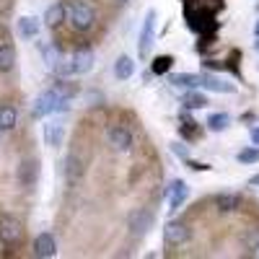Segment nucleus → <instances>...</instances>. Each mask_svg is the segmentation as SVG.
I'll use <instances>...</instances> for the list:
<instances>
[{"label": "nucleus", "instance_id": "f257e3e1", "mask_svg": "<svg viewBox=\"0 0 259 259\" xmlns=\"http://www.w3.org/2000/svg\"><path fill=\"white\" fill-rule=\"evenodd\" d=\"M184 18H187V29L194 34H215L218 31V21H215V13L205 6H184Z\"/></svg>", "mask_w": 259, "mask_h": 259}, {"label": "nucleus", "instance_id": "f03ea898", "mask_svg": "<svg viewBox=\"0 0 259 259\" xmlns=\"http://www.w3.org/2000/svg\"><path fill=\"white\" fill-rule=\"evenodd\" d=\"M62 99H65V94L57 89V85H52V89H47V91H41V94L34 99V104H31V117H34V119H47L50 114L60 112ZM68 99H70V96H68Z\"/></svg>", "mask_w": 259, "mask_h": 259}, {"label": "nucleus", "instance_id": "7ed1b4c3", "mask_svg": "<svg viewBox=\"0 0 259 259\" xmlns=\"http://www.w3.org/2000/svg\"><path fill=\"white\" fill-rule=\"evenodd\" d=\"M68 18H70V26L75 31H91L96 26V8L91 3H85V0H78L68 8Z\"/></svg>", "mask_w": 259, "mask_h": 259}, {"label": "nucleus", "instance_id": "20e7f679", "mask_svg": "<svg viewBox=\"0 0 259 259\" xmlns=\"http://www.w3.org/2000/svg\"><path fill=\"white\" fill-rule=\"evenodd\" d=\"M150 226H153V212H150L148 207L130 210V215H127V231H130V236L143 239V236L150 231Z\"/></svg>", "mask_w": 259, "mask_h": 259}, {"label": "nucleus", "instance_id": "39448f33", "mask_svg": "<svg viewBox=\"0 0 259 259\" xmlns=\"http://www.w3.org/2000/svg\"><path fill=\"white\" fill-rule=\"evenodd\" d=\"M24 241V226L13 215H0V244L3 246H16Z\"/></svg>", "mask_w": 259, "mask_h": 259}, {"label": "nucleus", "instance_id": "423d86ee", "mask_svg": "<svg viewBox=\"0 0 259 259\" xmlns=\"http://www.w3.org/2000/svg\"><path fill=\"white\" fill-rule=\"evenodd\" d=\"M106 140H109V145L117 150V153H130L133 145H135L133 133H130L124 124H112L109 130H106Z\"/></svg>", "mask_w": 259, "mask_h": 259}, {"label": "nucleus", "instance_id": "0eeeda50", "mask_svg": "<svg viewBox=\"0 0 259 259\" xmlns=\"http://www.w3.org/2000/svg\"><path fill=\"white\" fill-rule=\"evenodd\" d=\"M156 8H150L145 13V21H143V29H140V41H138V55L140 57H148L150 52V45H153V39H156Z\"/></svg>", "mask_w": 259, "mask_h": 259}, {"label": "nucleus", "instance_id": "6e6552de", "mask_svg": "<svg viewBox=\"0 0 259 259\" xmlns=\"http://www.w3.org/2000/svg\"><path fill=\"white\" fill-rule=\"evenodd\" d=\"M189 236H192V231L182 221H168L163 226V241L171 244V246H184L189 241Z\"/></svg>", "mask_w": 259, "mask_h": 259}, {"label": "nucleus", "instance_id": "1a4fd4ad", "mask_svg": "<svg viewBox=\"0 0 259 259\" xmlns=\"http://www.w3.org/2000/svg\"><path fill=\"white\" fill-rule=\"evenodd\" d=\"M16 177H18V184L21 187H26L31 189L39 179V161L36 158H24L18 163V171H16Z\"/></svg>", "mask_w": 259, "mask_h": 259}, {"label": "nucleus", "instance_id": "9d476101", "mask_svg": "<svg viewBox=\"0 0 259 259\" xmlns=\"http://www.w3.org/2000/svg\"><path fill=\"white\" fill-rule=\"evenodd\" d=\"M16 68V47L8 41V31L0 29V73H11Z\"/></svg>", "mask_w": 259, "mask_h": 259}, {"label": "nucleus", "instance_id": "9b49d317", "mask_svg": "<svg viewBox=\"0 0 259 259\" xmlns=\"http://www.w3.org/2000/svg\"><path fill=\"white\" fill-rule=\"evenodd\" d=\"M187 197H189L187 182H184V179H171V184H168V210L177 212V210L187 202Z\"/></svg>", "mask_w": 259, "mask_h": 259}, {"label": "nucleus", "instance_id": "f8f14e48", "mask_svg": "<svg viewBox=\"0 0 259 259\" xmlns=\"http://www.w3.org/2000/svg\"><path fill=\"white\" fill-rule=\"evenodd\" d=\"M85 161L83 158V153L78 148H73L70 153H68V158H65V177H68L70 182H75V179H80L83 174H85Z\"/></svg>", "mask_w": 259, "mask_h": 259}, {"label": "nucleus", "instance_id": "ddd939ff", "mask_svg": "<svg viewBox=\"0 0 259 259\" xmlns=\"http://www.w3.org/2000/svg\"><path fill=\"white\" fill-rule=\"evenodd\" d=\"M73 65H75V75H85V73H91L94 70V62H96V55H94V50L91 47H78L73 55Z\"/></svg>", "mask_w": 259, "mask_h": 259}, {"label": "nucleus", "instance_id": "4468645a", "mask_svg": "<svg viewBox=\"0 0 259 259\" xmlns=\"http://www.w3.org/2000/svg\"><path fill=\"white\" fill-rule=\"evenodd\" d=\"M57 254V241H55V236L52 233H39L36 239H34V256L39 259H52Z\"/></svg>", "mask_w": 259, "mask_h": 259}, {"label": "nucleus", "instance_id": "2eb2a0df", "mask_svg": "<svg viewBox=\"0 0 259 259\" xmlns=\"http://www.w3.org/2000/svg\"><path fill=\"white\" fill-rule=\"evenodd\" d=\"M212 202L221 212H233V210L241 207V194L239 192H218L212 197Z\"/></svg>", "mask_w": 259, "mask_h": 259}, {"label": "nucleus", "instance_id": "dca6fc26", "mask_svg": "<svg viewBox=\"0 0 259 259\" xmlns=\"http://www.w3.org/2000/svg\"><path fill=\"white\" fill-rule=\"evenodd\" d=\"M45 143L50 145V148H60L62 145V140H65V124L60 122V119H52V122H47L45 124Z\"/></svg>", "mask_w": 259, "mask_h": 259}, {"label": "nucleus", "instance_id": "f3484780", "mask_svg": "<svg viewBox=\"0 0 259 259\" xmlns=\"http://www.w3.org/2000/svg\"><path fill=\"white\" fill-rule=\"evenodd\" d=\"M202 89H207V91H212V94H233L236 85H233V83H226V80L218 78V75L202 73Z\"/></svg>", "mask_w": 259, "mask_h": 259}, {"label": "nucleus", "instance_id": "a211bd4d", "mask_svg": "<svg viewBox=\"0 0 259 259\" xmlns=\"http://www.w3.org/2000/svg\"><path fill=\"white\" fill-rule=\"evenodd\" d=\"M16 29H18L21 39H34V36L39 34L41 24H39V18H34V16H21V18L16 21Z\"/></svg>", "mask_w": 259, "mask_h": 259}, {"label": "nucleus", "instance_id": "6ab92c4d", "mask_svg": "<svg viewBox=\"0 0 259 259\" xmlns=\"http://www.w3.org/2000/svg\"><path fill=\"white\" fill-rule=\"evenodd\" d=\"M135 75V60L130 55H119L114 62V78L117 80H130Z\"/></svg>", "mask_w": 259, "mask_h": 259}, {"label": "nucleus", "instance_id": "aec40b11", "mask_svg": "<svg viewBox=\"0 0 259 259\" xmlns=\"http://www.w3.org/2000/svg\"><path fill=\"white\" fill-rule=\"evenodd\" d=\"M65 18H68V8H65L62 3H55V6H50V8L45 11V24H47V29H60Z\"/></svg>", "mask_w": 259, "mask_h": 259}, {"label": "nucleus", "instance_id": "412c9836", "mask_svg": "<svg viewBox=\"0 0 259 259\" xmlns=\"http://www.w3.org/2000/svg\"><path fill=\"white\" fill-rule=\"evenodd\" d=\"M168 80L174 85H179V89H200L202 85V73H174Z\"/></svg>", "mask_w": 259, "mask_h": 259}, {"label": "nucleus", "instance_id": "4be33fe9", "mask_svg": "<svg viewBox=\"0 0 259 259\" xmlns=\"http://www.w3.org/2000/svg\"><path fill=\"white\" fill-rule=\"evenodd\" d=\"M41 60H45V68L50 70V73H55V68H57V62L62 60V50L57 47V45H45L41 47Z\"/></svg>", "mask_w": 259, "mask_h": 259}, {"label": "nucleus", "instance_id": "5701e85b", "mask_svg": "<svg viewBox=\"0 0 259 259\" xmlns=\"http://www.w3.org/2000/svg\"><path fill=\"white\" fill-rule=\"evenodd\" d=\"M18 122V112L13 109L11 104H0V130L3 133H11Z\"/></svg>", "mask_w": 259, "mask_h": 259}, {"label": "nucleus", "instance_id": "b1692460", "mask_svg": "<svg viewBox=\"0 0 259 259\" xmlns=\"http://www.w3.org/2000/svg\"><path fill=\"white\" fill-rule=\"evenodd\" d=\"M182 106H184V109H205V106H207V96L200 94L197 89H189V94H184V99H182Z\"/></svg>", "mask_w": 259, "mask_h": 259}, {"label": "nucleus", "instance_id": "393cba45", "mask_svg": "<svg viewBox=\"0 0 259 259\" xmlns=\"http://www.w3.org/2000/svg\"><path fill=\"white\" fill-rule=\"evenodd\" d=\"M171 65H174V57L171 55H156L153 60H150V73L166 75V73H171Z\"/></svg>", "mask_w": 259, "mask_h": 259}, {"label": "nucleus", "instance_id": "a878e982", "mask_svg": "<svg viewBox=\"0 0 259 259\" xmlns=\"http://www.w3.org/2000/svg\"><path fill=\"white\" fill-rule=\"evenodd\" d=\"M205 124H207L210 133H223V130H228V124H231V117L226 112H212Z\"/></svg>", "mask_w": 259, "mask_h": 259}, {"label": "nucleus", "instance_id": "bb28decb", "mask_svg": "<svg viewBox=\"0 0 259 259\" xmlns=\"http://www.w3.org/2000/svg\"><path fill=\"white\" fill-rule=\"evenodd\" d=\"M179 133L184 140H197L200 138V130H197V122H194L189 114H182V124H179Z\"/></svg>", "mask_w": 259, "mask_h": 259}, {"label": "nucleus", "instance_id": "cd10ccee", "mask_svg": "<svg viewBox=\"0 0 259 259\" xmlns=\"http://www.w3.org/2000/svg\"><path fill=\"white\" fill-rule=\"evenodd\" d=\"M55 75H57V78H62V80H68L70 75H75L73 57H65V55H62V60L57 62V68H55Z\"/></svg>", "mask_w": 259, "mask_h": 259}, {"label": "nucleus", "instance_id": "c85d7f7f", "mask_svg": "<svg viewBox=\"0 0 259 259\" xmlns=\"http://www.w3.org/2000/svg\"><path fill=\"white\" fill-rule=\"evenodd\" d=\"M236 158H239L241 163H259V145L254 148H244V150H239V156H236Z\"/></svg>", "mask_w": 259, "mask_h": 259}, {"label": "nucleus", "instance_id": "c756f323", "mask_svg": "<svg viewBox=\"0 0 259 259\" xmlns=\"http://www.w3.org/2000/svg\"><path fill=\"white\" fill-rule=\"evenodd\" d=\"M239 60H241V52H233L228 60H226V70H231L236 78L241 80V70H239Z\"/></svg>", "mask_w": 259, "mask_h": 259}, {"label": "nucleus", "instance_id": "7c9ffc66", "mask_svg": "<svg viewBox=\"0 0 259 259\" xmlns=\"http://www.w3.org/2000/svg\"><path fill=\"white\" fill-rule=\"evenodd\" d=\"M168 148H171V153H174L177 158H182V161H184V158H189V148H187L184 143H179V140H177V143H171Z\"/></svg>", "mask_w": 259, "mask_h": 259}, {"label": "nucleus", "instance_id": "2f4dec72", "mask_svg": "<svg viewBox=\"0 0 259 259\" xmlns=\"http://www.w3.org/2000/svg\"><path fill=\"white\" fill-rule=\"evenodd\" d=\"M184 166H187L189 171H210V163H205V161H194V158H184Z\"/></svg>", "mask_w": 259, "mask_h": 259}, {"label": "nucleus", "instance_id": "473e14b6", "mask_svg": "<svg viewBox=\"0 0 259 259\" xmlns=\"http://www.w3.org/2000/svg\"><path fill=\"white\" fill-rule=\"evenodd\" d=\"M202 68L205 70H226V62H218V60H202Z\"/></svg>", "mask_w": 259, "mask_h": 259}, {"label": "nucleus", "instance_id": "72a5a7b5", "mask_svg": "<svg viewBox=\"0 0 259 259\" xmlns=\"http://www.w3.org/2000/svg\"><path fill=\"white\" fill-rule=\"evenodd\" d=\"M246 246H249V249H256V246H259V231H256V233L251 231V233L246 236Z\"/></svg>", "mask_w": 259, "mask_h": 259}, {"label": "nucleus", "instance_id": "f704fd0d", "mask_svg": "<svg viewBox=\"0 0 259 259\" xmlns=\"http://www.w3.org/2000/svg\"><path fill=\"white\" fill-rule=\"evenodd\" d=\"M249 138H251V145H259V127L256 124L249 130Z\"/></svg>", "mask_w": 259, "mask_h": 259}, {"label": "nucleus", "instance_id": "c9c22d12", "mask_svg": "<svg viewBox=\"0 0 259 259\" xmlns=\"http://www.w3.org/2000/svg\"><path fill=\"white\" fill-rule=\"evenodd\" d=\"M249 187H259V174H254V177L249 179Z\"/></svg>", "mask_w": 259, "mask_h": 259}, {"label": "nucleus", "instance_id": "e433bc0d", "mask_svg": "<svg viewBox=\"0 0 259 259\" xmlns=\"http://www.w3.org/2000/svg\"><path fill=\"white\" fill-rule=\"evenodd\" d=\"M254 36H259V21H256V26H254Z\"/></svg>", "mask_w": 259, "mask_h": 259}, {"label": "nucleus", "instance_id": "4c0bfd02", "mask_svg": "<svg viewBox=\"0 0 259 259\" xmlns=\"http://www.w3.org/2000/svg\"><path fill=\"white\" fill-rule=\"evenodd\" d=\"M117 3H127V0H117Z\"/></svg>", "mask_w": 259, "mask_h": 259}, {"label": "nucleus", "instance_id": "58836bf2", "mask_svg": "<svg viewBox=\"0 0 259 259\" xmlns=\"http://www.w3.org/2000/svg\"><path fill=\"white\" fill-rule=\"evenodd\" d=\"M182 3H184V6H187V3H189V0H182Z\"/></svg>", "mask_w": 259, "mask_h": 259}, {"label": "nucleus", "instance_id": "ea45409f", "mask_svg": "<svg viewBox=\"0 0 259 259\" xmlns=\"http://www.w3.org/2000/svg\"><path fill=\"white\" fill-rule=\"evenodd\" d=\"M256 50H259V41H256Z\"/></svg>", "mask_w": 259, "mask_h": 259}]
</instances>
